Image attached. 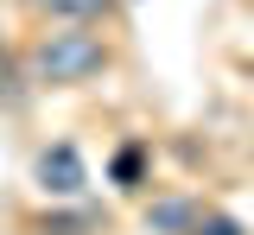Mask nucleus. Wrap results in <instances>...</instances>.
Returning a JSON list of instances; mask_svg holds the SVG:
<instances>
[{
    "label": "nucleus",
    "mask_w": 254,
    "mask_h": 235,
    "mask_svg": "<svg viewBox=\"0 0 254 235\" xmlns=\"http://www.w3.org/2000/svg\"><path fill=\"white\" fill-rule=\"evenodd\" d=\"M102 64H108V45L76 19V26H64V32H45V38H38V51H32V83L70 89V83H89Z\"/></svg>",
    "instance_id": "1"
},
{
    "label": "nucleus",
    "mask_w": 254,
    "mask_h": 235,
    "mask_svg": "<svg viewBox=\"0 0 254 235\" xmlns=\"http://www.w3.org/2000/svg\"><path fill=\"white\" fill-rule=\"evenodd\" d=\"M38 184H45L51 197H76V191L89 184V166H83V153H76L70 140L45 146V153H38Z\"/></svg>",
    "instance_id": "2"
},
{
    "label": "nucleus",
    "mask_w": 254,
    "mask_h": 235,
    "mask_svg": "<svg viewBox=\"0 0 254 235\" xmlns=\"http://www.w3.org/2000/svg\"><path fill=\"white\" fill-rule=\"evenodd\" d=\"M190 223H197V203H190V197L146 203V229H153V235H190Z\"/></svg>",
    "instance_id": "3"
},
{
    "label": "nucleus",
    "mask_w": 254,
    "mask_h": 235,
    "mask_svg": "<svg viewBox=\"0 0 254 235\" xmlns=\"http://www.w3.org/2000/svg\"><path fill=\"white\" fill-rule=\"evenodd\" d=\"M38 6H51L64 19H95V13H108V0H38Z\"/></svg>",
    "instance_id": "4"
},
{
    "label": "nucleus",
    "mask_w": 254,
    "mask_h": 235,
    "mask_svg": "<svg viewBox=\"0 0 254 235\" xmlns=\"http://www.w3.org/2000/svg\"><path fill=\"white\" fill-rule=\"evenodd\" d=\"M115 184H140V146H127L115 159Z\"/></svg>",
    "instance_id": "5"
},
{
    "label": "nucleus",
    "mask_w": 254,
    "mask_h": 235,
    "mask_svg": "<svg viewBox=\"0 0 254 235\" xmlns=\"http://www.w3.org/2000/svg\"><path fill=\"white\" fill-rule=\"evenodd\" d=\"M190 235H242V223H229V216H197Z\"/></svg>",
    "instance_id": "6"
}]
</instances>
